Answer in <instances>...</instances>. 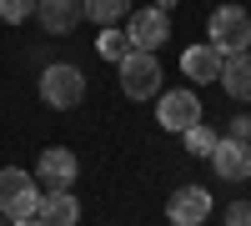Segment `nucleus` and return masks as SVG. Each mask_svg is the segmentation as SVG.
I'll return each instance as SVG.
<instances>
[{"label":"nucleus","instance_id":"obj_3","mask_svg":"<svg viewBox=\"0 0 251 226\" xmlns=\"http://www.w3.org/2000/svg\"><path fill=\"white\" fill-rule=\"evenodd\" d=\"M40 211V191H35V181L30 171H20V166H0V216H35Z\"/></svg>","mask_w":251,"mask_h":226},{"label":"nucleus","instance_id":"obj_7","mask_svg":"<svg viewBox=\"0 0 251 226\" xmlns=\"http://www.w3.org/2000/svg\"><path fill=\"white\" fill-rule=\"evenodd\" d=\"M35 171H40V186H46V191H71L75 176H80V161H75L71 146H46Z\"/></svg>","mask_w":251,"mask_h":226},{"label":"nucleus","instance_id":"obj_4","mask_svg":"<svg viewBox=\"0 0 251 226\" xmlns=\"http://www.w3.org/2000/svg\"><path fill=\"white\" fill-rule=\"evenodd\" d=\"M211 46L221 55H241L251 50V15L241 5H216L211 10Z\"/></svg>","mask_w":251,"mask_h":226},{"label":"nucleus","instance_id":"obj_21","mask_svg":"<svg viewBox=\"0 0 251 226\" xmlns=\"http://www.w3.org/2000/svg\"><path fill=\"white\" fill-rule=\"evenodd\" d=\"M156 5H161V10H171V5H176V0H156Z\"/></svg>","mask_w":251,"mask_h":226},{"label":"nucleus","instance_id":"obj_8","mask_svg":"<svg viewBox=\"0 0 251 226\" xmlns=\"http://www.w3.org/2000/svg\"><path fill=\"white\" fill-rule=\"evenodd\" d=\"M166 216H171V226H201L211 216V191L206 186H176L171 201H166Z\"/></svg>","mask_w":251,"mask_h":226},{"label":"nucleus","instance_id":"obj_6","mask_svg":"<svg viewBox=\"0 0 251 226\" xmlns=\"http://www.w3.org/2000/svg\"><path fill=\"white\" fill-rule=\"evenodd\" d=\"M156 121L161 131H186L201 121V96L196 91H161L156 96Z\"/></svg>","mask_w":251,"mask_h":226},{"label":"nucleus","instance_id":"obj_17","mask_svg":"<svg viewBox=\"0 0 251 226\" xmlns=\"http://www.w3.org/2000/svg\"><path fill=\"white\" fill-rule=\"evenodd\" d=\"M35 15V0H0V20L5 25H20V20Z\"/></svg>","mask_w":251,"mask_h":226},{"label":"nucleus","instance_id":"obj_14","mask_svg":"<svg viewBox=\"0 0 251 226\" xmlns=\"http://www.w3.org/2000/svg\"><path fill=\"white\" fill-rule=\"evenodd\" d=\"M80 5H86V20H96L100 30H106V25H121V20L136 10L131 0H80Z\"/></svg>","mask_w":251,"mask_h":226},{"label":"nucleus","instance_id":"obj_5","mask_svg":"<svg viewBox=\"0 0 251 226\" xmlns=\"http://www.w3.org/2000/svg\"><path fill=\"white\" fill-rule=\"evenodd\" d=\"M126 35H131L136 50H161L166 35H171V15H166L161 5H151V10H131V15H126Z\"/></svg>","mask_w":251,"mask_h":226},{"label":"nucleus","instance_id":"obj_15","mask_svg":"<svg viewBox=\"0 0 251 226\" xmlns=\"http://www.w3.org/2000/svg\"><path fill=\"white\" fill-rule=\"evenodd\" d=\"M96 50H100V60H111V66H121V60L131 55L136 46H131V35H126V30L106 25V30H100V40H96Z\"/></svg>","mask_w":251,"mask_h":226},{"label":"nucleus","instance_id":"obj_2","mask_svg":"<svg viewBox=\"0 0 251 226\" xmlns=\"http://www.w3.org/2000/svg\"><path fill=\"white\" fill-rule=\"evenodd\" d=\"M121 91L131 96V100H151V96H161V91H166L156 50H131V55L121 60Z\"/></svg>","mask_w":251,"mask_h":226},{"label":"nucleus","instance_id":"obj_18","mask_svg":"<svg viewBox=\"0 0 251 226\" xmlns=\"http://www.w3.org/2000/svg\"><path fill=\"white\" fill-rule=\"evenodd\" d=\"M226 226H251V201H231L226 206Z\"/></svg>","mask_w":251,"mask_h":226},{"label":"nucleus","instance_id":"obj_1","mask_svg":"<svg viewBox=\"0 0 251 226\" xmlns=\"http://www.w3.org/2000/svg\"><path fill=\"white\" fill-rule=\"evenodd\" d=\"M40 100L55 111H75L80 100H86V75L80 66H66V60H55V66L40 71Z\"/></svg>","mask_w":251,"mask_h":226},{"label":"nucleus","instance_id":"obj_16","mask_svg":"<svg viewBox=\"0 0 251 226\" xmlns=\"http://www.w3.org/2000/svg\"><path fill=\"white\" fill-rule=\"evenodd\" d=\"M181 141H186V151H191V156H211L221 136L206 126V121H196V126H186V131H181Z\"/></svg>","mask_w":251,"mask_h":226},{"label":"nucleus","instance_id":"obj_9","mask_svg":"<svg viewBox=\"0 0 251 226\" xmlns=\"http://www.w3.org/2000/svg\"><path fill=\"white\" fill-rule=\"evenodd\" d=\"M211 166L221 181H251V141L241 136H221L211 151Z\"/></svg>","mask_w":251,"mask_h":226},{"label":"nucleus","instance_id":"obj_11","mask_svg":"<svg viewBox=\"0 0 251 226\" xmlns=\"http://www.w3.org/2000/svg\"><path fill=\"white\" fill-rule=\"evenodd\" d=\"M221 66H226V55L206 40V46H191V50H181V71H186V80H221Z\"/></svg>","mask_w":251,"mask_h":226},{"label":"nucleus","instance_id":"obj_19","mask_svg":"<svg viewBox=\"0 0 251 226\" xmlns=\"http://www.w3.org/2000/svg\"><path fill=\"white\" fill-rule=\"evenodd\" d=\"M226 131H231V136H241V141H251V116H236Z\"/></svg>","mask_w":251,"mask_h":226},{"label":"nucleus","instance_id":"obj_20","mask_svg":"<svg viewBox=\"0 0 251 226\" xmlns=\"http://www.w3.org/2000/svg\"><path fill=\"white\" fill-rule=\"evenodd\" d=\"M10 226H50V221H40V216H20V221H10Z\"/></svg>","mask_w":251,"mask_h":226},{"label":"nucleus","instance_id":"obj_12","mask_svg":"<svg viewBox=\"0 0 251 226\" xmlns=\"http://www.w3.org/2000/svg\"><path fill=\"white\" fill-rule=\"evenodd\" d=\"M35 216H40V221H50V226H75V221H80V201H75L71 191H46Z\"/></svg>","mask_w":251,"mask_h":226},{"label":"nucleus","instance_id":"obj_10","mask_svg":"<svg viewBox=\"0 0 251 226\" xmlns=\"http://www.w3.org/2000/svg\"><path fill=\"white\" fill-rule=\"evenodd\" d=\"M35 15H40V30L71 35L80 20H86V5H80V0H35Z\"/></svg>","mask_w":251,"mask_h":226},{"label":"nucleus","instance_id":"obj_13","mask_svg":"<svg viewBox=\"0 0 251 226\" xmlns=\"http://www.w3.org/2000/svg\"><path fill=\"white\" fill-rule=\"evenodd\" d=\"M221 86L231 91L241 106L251 100V50H241V55H226V66H221Z\"/></svg>","mask_w":251,"mask_h":226}]
</instances>
